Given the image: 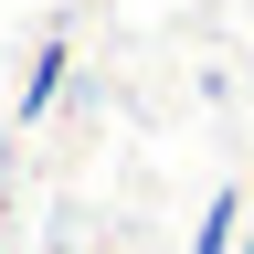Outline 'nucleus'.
Masks as SVG:
<instances>
[{"instance_id":"nucleus-2","label":"nucleus","mask_w":254,"mask_h":254,"mask_svg":"<svg viewBox=\"0 0 254 254\" xmlns=\"http://www.w3.org/2000/svg\"><path fill=\"white\" fill-rule=\"evenodd\" d=\"M244 254H254V244H244Z\"/></svg>"},{"instance_id":"nucleus-1","label":"nucleus","mask_w":254,"mask_h":254,"mask_svg":"<svg viewBox=\"0 0 254 254\" xmlns=\"http://www.w3.org/2000/svg\"><path fill=\"white\" fill-rule=\"evenodd\" d=\"M233 222H244V201H233V190H222V201L201 212V254H222V244H233Z\"/></svg>"}]
</instances>
